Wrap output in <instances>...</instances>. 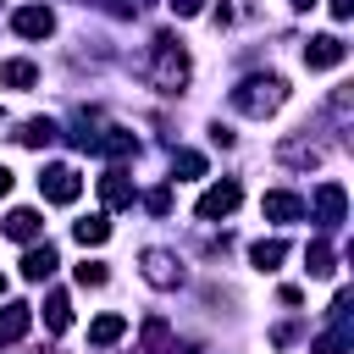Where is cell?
<instances>
[{"label":"cell","mask_w":354,"mask_h":354,"mask_svg":"<svg viewBox=\"0 0 354 354\" xmlns=\"http://www.w3.org/2000/svg\"><path fill=\"white\" fill-rule=\"evenodd\" d=\"M282 94H288V83H282V77H249V83H238V88H232V105H238V111H249V116H266V111H277V105H282Z\"/></svg>","instance_id":"cell-1"},{"label":"cell","mask_w":354,"mask_h":354,"mask_svg":"<svg viewBox=\"0 0 354 354\" xmlns=\"http://www.w3.org/2000/svg\"><path fill=\"white\" fill-rule=\"evenodd\" d=\"M155 83H160L166 94H177V88L188 83V55L177 50V39H171V33H160V39H155Z\"/></svg>","instance_id":"cell-2"},{"label":"cell","mask_w":354,"mask_h":354,"mask_svg":"<svg viewBox=\"0 0 354 354\" xmlns=\"http://www.w3.org/2000/svg\"><path fill=\"white\" fill-rule=\"evenodd\" d=\"M39 194H44L50 205H72V199L83 194V177H77L72 166H44V177H39Z\"/></svg>","instance_id":"cell-3"},{"label":"cell","mask_w":354,"mask_h":354,"mask_svg":"<svg viewBox=\"0 0 354 354\" xmlns=\"http://www.w3.org/2000/svg\"><path fill=\"white\" fill-rule=\"evenodd\" d=\"M238 199H243V188H238L232 177H221V183H210V188L199 194V221H216V216H232V210H238Z\"/></svg>","instance_id":"cell-4"},{"label":"cell","mask_w":354,"mask_h":354,"mask_svg":"<svg viewBox=\"0 0 354 354\" xmlns=\"http://www.w3.org/2000/svg\"><path fill=\"white\" fill-rule=\"evenodd\" d=\"M343 55H348V50H343L337 33H321V39L304 44V66H310V72H332V66H343Z\"/></svg>","instance_id":"cell-5"},{"label":"cell","mask_w":354,"mask_h":354,"mask_svg":"<svg viewBox=\"0 0 354 354\" xmlns=\"http://www.w3.org/2000/svg\"><path fill=\"white\" fill-rule=\"evenodd\" d=\"M11 28H17L22 39H50V33H55V17H50L44 6H22V11H11Z\"/></svg>","instance_id":"cell-6"},{"label":"cell","mask_w":354,"mask_h":354,"mask_svg":"<svg viewBox=\"0 0 354 354\" xmlns=\"http://www.w3.org/2000/svg\"><path fill=\"white\" fill-rule=\"evenodd\" d=\"M343 210H348L343 183H321V188H315V221H321V227H337V221H343Z\"/></svg>","instance_id":"cell-7"},{"label":"cell","mask_w":354,"mask_h":354,"mask_svg":"<svg viewBox=\"0 0 354 354\" xmlns=\"http://www.w3.org/2000/svg\"><path fill=\"white\" fill-rule=\"evenodd\" d=\"M144 277H149L155 288H177V282H183V266H177L166 249H149V254H144Z\"/></svg>","instance_id":"cell-8"},{"label":"cell","mask_w":354,"mask_h":354,"mask_svg":"<svg viewBox=\"0 0 354 354\" xmlns=\"http://www.w3.org/2000/svg\"><path fill=\"white\" fill-rule=\"evenodd\" d=\"M100 199H105L111 210H116V205H133V199H138V194H133V177H127L122 166H111V171L100 177Z\"/></svg>","instance_id":"cell-9"},{"label":"cell","mask_w":354,"mask_h":354,"mask_svg":"<svg viewBox=\"0 0 354 354\" xmlns=\"http://www.w3.org/2000/svg\"><path fill=\"white\" fill-rule=\"evenodd\" d=\"M260 210H266L271 221H299V216H304V199H299V194H282V188H277V194H266V199H260Z\"/></svg>","instance_id":"cell-10"},{"label":"cell","mask_w":354,"mask_h":354,"mask_svg":"<svg viewBox=\"0 0 354 354\" xmlns=\"http://www.w3.org/2000/svg\"><path fill=\"white\" fill-rule=\"evenodd\" d=\"M55 266H61V260H55V249H50V243H33V249L22 254V277H28V282H44Z\"/></svg>","instance_id":"cell-11"},{"label":"cell","mask_w":354,"mask_h":354,"mask_svg":"<svg viewBox=\"0 0 354 354\" xmlns=\"http://www.w3.org/2000/svg\"><path fill=\"white\" fill-rule=\"evenodd\" d=\"M28 326H33V304H6L0 310V343H17Z\"/></svg>","instance_id":"cell-12"},{"label":"cell","mask_w":354,"mask_h":354,"mask_svg":"<svg viewBox=\"0 0 354 354\" xmlns=\"http://www.w3.org/2000/svg\"><path fill=\"white\" fill-rule=\"evenodd\" d=\"M122 332H127V315H116V310H111V315H94V326H88V343H94V348H111Z\"/></svg>","instance_id":"cell-13"},{"label":"cell","mask_w":354,"mask_h":354,"mask_svg":"<svg viewBox=\"0 0 354 354\" xmlns=\"http://www.w3.org/2000/svg\"><path fill=\"white\" fill-rule=\"evenodd\" d=\"M0 83L6 88H33L39 83V66L33 61H0Z\"/></svg>","instance_id":"cell-14"},{"label":"cell","mask_w":354,"mask_h":354,"mask_svg":"<svg viewBox=\"0 0 354 354\" xmlns=\"http://www.w3.org/2000/svg\"><path fill=\"white\" fill-rule=\"evenodd\" d=\"M39 227H44V221H39V210H11V216H6V232H11L17 243H33V238H39Z\"/></svg>","instance_id":"cell-15"},{"label":"cell","mask_w":354,"mask_h":354,"mask_svg":"<svg viewBox=\"0 0 354 354\" xmlns=\"http://www.w3.org/2000/svg\"><path fill=\"white\" fill-rule=\"evenodd\" d=\"M72 238H77L83 249H100V243L111 238V221H105V216H83V221L72 227Z\"/></svg>","instance_id":"cell-16"},{"label":"cell","mask_w":354,"mask_h":354,"mask_svg":"<svg viewBox=\"0 0 354 354\" xmlns=\"http://www.w3.org/2000/svg\"><path fill=\"white\" fill-rule=\"evenodd\" d=\"M44 326H50V332H66V326H72V299H66L61 288L44 299Z\"/></svg>","instance_id":"cell-17"},{"label":"cell","mask_w":354,"mask_h":354,"mask_svg":"<svg viewBox=\"0 0 354 354\" xmlns=\"http://www.w3.org/2000/svg\"><path fill=\"white\" fill-rule=\"evenodd\" d=\"M28 149H44V144H55V122L50 116H33V122H22V133H17Z\"/></svg>","instance_id":"cell-18"},{"label":"cell","mask_w":354,"mask_h":354,"mask_svg":"<svg viewBox=\"0 0 354 354\" xmlns=\"http://www.w3.org/2000/svg\"><path fill=\"white\" fill-rule=\"evenodd\" d=\"M282 254H288V243H282V238H260V243L249 249V260H254L260 271H277V266H282Z\"/></svg>","instance_id":"cell-19"},{"label":"cell","mask_w":354,"mask_h":354,"mask_svg":"<svg viewBox=\"0 0 354 354\" xmlns=\"http://www.w3.org/2000/svg\"><path fill=\"white\" fill-rule=\"evenodd\" d=\"M304 271H310V277H326V271H332V243H326V238H315V243L304 249Z\"/></svg>","instance_id":"cell-20"},{"label":"cell","mask_w":354,"mask_h":354,"mask_svg":"<svg viewBox=\"0 0 354 354\" xmlns=\"http://www.w3.org/2000/svg\"><path fill=\"white\" fill-rule=\"evenodd\" d=\"M94 149H100V155H133V133H127V127H111L105 138H94Z\"/></svg>","instance_id":"cell-21"},{"label":"cell","mask_w":354,"mask_h":354,"mask_svg":"<svg viewBox=\"0 0 354 354\" xmlns=\"http://www.w3.org/2000/svg\"><path fill=\"white\" fill-rule=\"evenodd\" d=\"M171 177H205V155L199 149H177L171 155Z\"/></svg>","instance_id":"cell-22"},{"label":"cell","mask_w":354,"mask_h":354,"mask_svg":"<svg viewBox=\"0 0 354 354\" xmlns=\"http://www.w3.org/2000/svg\"><path fill=\"white\" fill-rule=\"evenodd\" d=\"M166 337H171V326H166L160 315H149V321H144V354H160Z\"/></svg>","instance_id":"cell-23"},{"label":"cell","mask_w":354,"mask_h":354,"mask_svg":"<svg viewBox=\"0 0 354 354\" xmlns=\"http://www.w3.org/2000/svg\"><path fill=\"white\" fill-rule=\"evenodd\" d=\"M315 354H348V332L337 326V332H326L321 343H315Z\"/></svg>","instance_id":"cell-24"},{"label":"cell","mask_w":354,"mask_h":354,"mask_svg":"<svg viewBox=\"0 0 354 354\" xmlns=\"http://www.w3.org/2000/svg\"><path fill=\"white\" fill-rule=\"evenodd\" d=\"M77 282H83V288H100V282H105V266H100V260H83V266H77Z\"/></svg>","instance_id":"cell-25"},{"label":"cell","mask_w":354,"mask_h":354,"mask_svg":"<svg viewBox=\"0 0 354 354\" xmlns=\"http://www.w3.org/2000/svg\"><path fill=\"white\" fill-rule=\"evenodd\" d=\"M144 205H149V210H155V216H166V210H171V194H166V188H155V194H149V199H144Z\"/></svg>","instance_id":"cell-26"},{"label":"cell","mask_w":354,"mask_h":354,"mask_svg":"<svg viewBox=\"0 0 354 354\" xmlns=\"http://www.w3.org/2000/svg\"><path fill=\"white\" fill-rule=\"evenodd\" d=\"M199 6H205V0H171V11H177V17H194Z\"/></svg>","instance_id":"cell-27"},{"label":"cell","mask_w":354,"mask_h":354,"mask_svg":"<svg viewBox=\"0 0 354 354\" xmlns=\"http://www.w3.org/2000/svg\"><path fill=\"white\" fill-rule=\"evenodd\" d=\"M348 11H354V0H332V17H337V22H343Z\"/></svg>","instance_id":"cell-28"},{"label":"cell","mask_w":354,"mask_h":354,"mask_svg":"<svg viewBox=\"0 0 354 354\" xmlns=\"http://www.w3.org/2000/svg\"><path fill=\"white\" fill-rule=\"evenodd\" d=\"M6 194H11V171L0 166V199H6Z\"/></svg>","instance_id":"cell-29"},{"label":"cell","mask_w":354,"mask_h":354,"mask_svg":"<svg viewBox=\"0 0 354 354\" xmlns=\"http://www.w3.org/2000/svg\"><path fill=\"white\" fill-rule=\"evenodd\" d=\"M288 6H299V11H310V6H315V0H288Z\"/></svg>","instance_id":"cell-30"},{"label":"cell","mask_w":354,"mask_h":354,"mask_svg":"<svg viewBox=\"0 0 354 354\" xmlns=\"http://www.w3.org/2000/svg\"><path fill=\"white\" fill-rule=\"evenodd\" d=\"M0 293H6V277H0Z\"/></svg>","instance_id":"cell-31"}]
</instances>
